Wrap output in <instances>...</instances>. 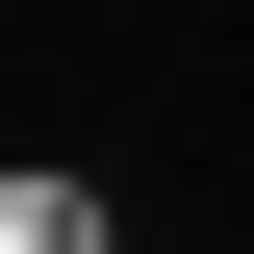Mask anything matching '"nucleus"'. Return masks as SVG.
<instances>
[{"instance_id":"1","label":"nucleus","mask_w":254,"mask_h":254,"mask_svg":"<svg viewBox=\"0 0 254 254\" xmlns=\"http://www.w3.org/2000/svg\"><path fill=\"white\" fill-rule=\"evenodd\" d=\"M0 254H102V178H0Z\"/></svg>"}]
</instances>
